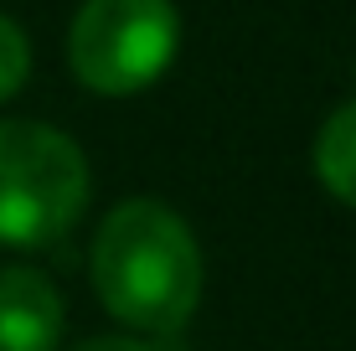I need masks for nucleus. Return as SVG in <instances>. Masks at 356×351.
I'll return each instance as SVG.
<instances>
[{
    "label": "nucleus",
    "instance_id": "obj_2",
    "mask_svg": "<svg viewBox=\"0 0 356 351\" xmlns=\"http://www.w3.org/2000/svg\"><path fill=\"white\" fill-rule=\"evenodd\" d=\"M88 161L78 140L36 119H0V243L47 248L88 207Z\"/></svg>",
    "mask_w": 356,
    "mask_h": 351
},
{
    "label": "nucleus",
    "instance_id": "obj_4",
    "mask_svg": "<svg viewBox=\"0 0 356 351\" xmlns=\"http://www.w3.org/2000/svg\"><path fill=\"white\" fill-rule=\"evenodd\" d=\"M63 295L42 269H0V351H57Z\"/></svg>",
    "mask_w": 356,
    "mask_h": 351
},
{
    "label": "nucleus",
    "instance_id": "obj_7",
    "mask_svg": "<svg viewBox=\"0 0 356 351\" xmlns=\"http://www.w3.org/2000/svg\"><path fill=\"white\" fill-rule=\"evenodd\" d=\"M72 351H165V346L145 341V336H93V341H83Z\"/></svg>",
    "mask_w": 356,
    "mask_h": 351
},
{
    "label": "nucleus",
    "instance_id": "obj_6",
    "mask_svg": "<svg viewBox=\"0 0 356 351\" xmlns=\"http://www.w3.org/2000/svg\"><path fill=\"white\" fill-rule=\"evenodd\" d=\"M26 72H31V42H26V31L0 10V104H6L10 93H21Z\"/></svg>",
    "mask_w": 356,
    "mask_h": 351
},
{
    "label": "nucleus",
    "instance_id": "obj_1",
    "mask_svg": "<svg viewBox=\"0 0 356 351\" xmlns=\"http://www.w3.org/2000/svg\"><path fill=\"white\" fill-rule=\"evenodd\" d=\"M93 289L119 325L170 336L202 305V248L165 202L129 197L98 222Z\"/></svg>",
    "mask_w": 356,
    "mask_h": 351
},
{
    "label": "nucleus",
    "instance_id": "obj_3",
    "mask_svg": "<svg viewBox=\"0 0 356 351\" xmlns=\"http://www.w3.org/2000/svg\"><path fill=\"white\" fill-rule=\"evenodd\" d=\"M181 16L170 0H83L67 31V63L104 99L150 88L176 63Z\"/></svg>",
    "mask_w": 356,
    "mask_h": 351
},
{
    "label": "nucleus",
    "instance_id": "obj_5",
    "mask_svg": "<svg viewBox=\"0 0 356 351\" xmlns=\"http://www.w3.org/2000/svg\"><path fill=\"white\" fill-rule=\"evenodd\" d=\"M315 176L336 202L356 207V99L341 104L315 135Z\"/></svg>",
    "mask_w": 356,
    "mask_h": 351
}]
</instances>
